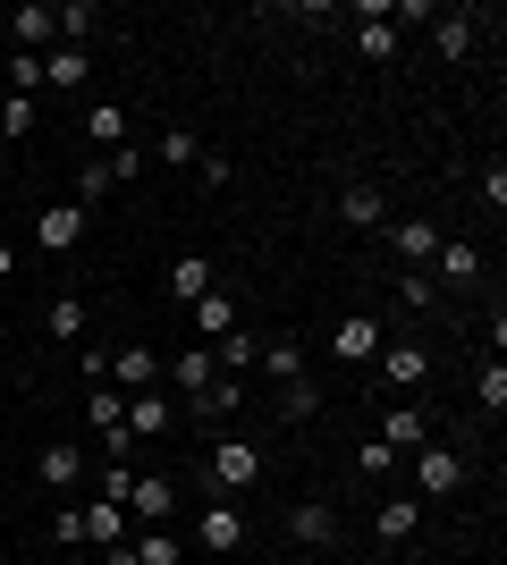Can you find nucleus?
<instances>
[{
	"label": "nucleus",
	"mask_w": 507,
	"mask_h": 565,
	"mask_svg": "<svg viewBox=\"0 0 507 565\" xmlns=\"http://www.w3.org/2000/svg\"><path fill=\"white\" fill-rule=\"evenodd\" d=\"M102 194H110V169H102V161H76V194H68V203L85 212V203H102Z\"/></svg>",
	"instance_id": "nucleus-34"
},
{
	"label": "nucleus",
	"mask_w": 507,
	"mask_h": 565,
	"mask_svg": "<svg viewBox=\"0 0 507 565\" xmlns=\"http://www.w3.org/2000/svg\"><path fill=\"white\" fill-rule=\"evenodd\" d=\"M85 423L102 430V448H110V456L136 448V439H127V388H110V380H94V388H85Z\"/></svg>",
	"instance_id": "nucleus-2"
},
{
	"label": "nucleus",
	"mask_w": 507,
	"mask_h": 565,
	"mask_svg": "<svg viewBox=\"0 0 507 565\" xmlns=\"http://www.w3.org/2000/svg\"><path fill=\"white\" fill-rule=\"evenodd\" d=\"M152 380H161V354H152V347H119V354H110V388L136 397V388H152Z\"/></svg>",
	"instance_id": "nucleus-12"
},
{
	"label": "nucleus",
	"mask_w": 507,
	"mask_h": 565,
	"mask_svg": "<svg viewBox=\"0 0 507 565\" xmlns=\"http://www.w3.org/2000/svg\"><path fill=\"white\" fill-rule=\"evenodd\" d=\"M102 169H110V186H127V178H145V152L119 143V152H102Z\"/></svg>",
	"instance_id": "nucleus-41"
},
{
	"label": "nucleus",
	"mask_w": 507,
	"mask_h": 565,
	"mask_svg": "<svg viewBox=\"0 0 507 565\" xmlns=\"http://www.w3.org/2000/svg\"><path fill=\"white\" fill-rule=\"evenodd\" d=\"M127 548H136V565H187V541H178V532H161V523H145Z\"/></svg>",
	"instance_id": "nucleus-21"
},
{
	"label": "nucleus",
	"mask_w": 507,
	"mask_h": 565,
	"mask_svg": "<svg viewBox=\"0 0 507 565\" xmlns=\"http://www.w3.org/2000/svg\"><path fill=\"white\" fill-rule=\"evenodd\" d=\"M169 507H178L169 472H136V490H127V515H136V523H169Z\"/></svg>",
	"instance_id": "nucleus-11"
},
{
	"label": "nucleus",
	"mask_w": 507,
	"mask_h": 565,
	"mask_svg": "<svg viewBox=\"0 0 507 565\" xmlns=\"http://www.w3.org/2000/svg\"><path fill=\"white\" fill-rule=\"evenodd\" d=\"M474 397L499 414V405H507V363H483V372H474Z\"/></svg>",
	"instance_id": "nucleus-40"
},
{
	"label": "nucleus",
	"mask_w": 507,
	"mask_h": 565,
	"mask_svg": "<svg viewBox=\"0 0 507 565\" xmlns=\"http://www.w3.org/2000/svg\"><path fill=\"white\" fill-rule=\"evenodd\" d=\"M85 34H94V0H68V9H60V43L85 51Z\"/></svg>",
	"instance_id": "nucleus-37"
},
{
	"label": "nucleus",
	"mask_w": 507,
	"mask_h": 565,
	"mask_svg": "<svg viewBox=\"0 0 507 565\" xmlns=\"http://www.w3.org/2000/svg\"><path fill=\"white\" fill-rule=\"evenodd\" d=\"M85 136H94L102 152H119V143H127V110H119V102H94V110H85Z\"/></svg>",
	"instance_id": "nucleus-30"
},
{
	"label": "nucleus",
	"mask_w": 507,
	"mask_h": 565,
	"mask_svg": "<svg viewBox=\"0 0 507 565\" xmlns=\"http://www.w3.org/2000/svg\"><path fill=\"white\" fill-rule=\"evenodd\" d=\"M76 236H85V212H76V203H51V212L34 220V245H43V254H76Z\"/></svg>",
	"instance_id": "nucleus-9"
},
{
	"label": "nucleus",
	"mask_w": 507,
	"mask_h": 565,
	"mask_svg": "<svg viewBox=\"0 0 507 565\" xmlns=\"http://www.w3.org/2000/svg\"><path fill=\"white\" fill-rule=\"evenodd\" d=\"M212 363H220L229 380H237V372H254V363H263V338H254V330H229V338L212 347Z\"/></svg>",
	"instance_id": "nucleus-23"
},
{
	"label": "nucleus",
	"mask_w": 507,
	"mask_h": 565,
	"mask_svg": "<svg viewBox=\"0 0 507 565\" xmlns=\"http://www.w3.org/2000/svg\"><path fill=\"white\" fill-rule=\"evenodd\" d=\"M212 287H220V270H212L203 254H178V262H169V296H187V305H203Z\"/></svg>",
	"instance_id": "nucleus-14"
},
{
	"label": "nucleus",
	"mask_w": 507,
	"mask_h": 565,
	"mask_svg": "<svg viewBox=\"0 0 507 565\" xmlns=\"http://www.w3.org/2000/svg\"><path fill=\"white\" fill-rule=\"evenodd\" d=\"M389 245H398V262H406V270H423V262L440 254V228H432V220H406V228H389Z\"/></svg>",
	"instance_id": "nucleus-19"
},
{
	"label": "nucleus",
	"mask_w": 507,
	"mask_h": 565,
	"mask_svg": "<svg viewBox=\"0 0 507 565\" xmlns=\"http://www.w3.org/2000/svg\"><path fill=\"white\" fill-rule=\"evenodd\" d=\"M279 414H288V423H314V414H321V380L314 372L279 380Z\"/></svg>",
	"instance_id": "nucleus-22"
},
{
	"label": "nucleus",
	"mask_w": 507,
	"mask_h": 565,
	"mask_svg": "<svg viewBox=\"0 0 507 565\" xmlns=\"http://www.w3.org/2000/svg\"><path fill=\"white\" fill-rule=\"evenodd\" d=\"M194 541L212 548V557H237V548H245V507H237V498H212L203 523H194Z\"/></svg>",
	"instance_id": "nucleus-4"
},
{
	"label": "nucleus",
	"mask_w": 507,
	"mask_h": 565,
	"mask_svg": "<svg viewBox=\"0 0 507 565\" xmlns=\"http://www.w3.org/2000/svg\"><path fill=\"white\" fill-rule=\"evenodd\" d=\"M51 43H60V9H18V51H34V60H43Z\"/></svg>",
	"instance_id": "nucleus-26"
},
{
	"label": "nucleus",
	"mask_w": 507,
	"mask_h": 565,
	"mask_svg": "<svg viewBox=\"0 0 507 565\" xmlns=\"http://www.w3.org/2000/svg\"><path fill=\"white\" fill-rule=\"evenodd\" d=\"M127 490H136V472L110 456V465H102V481H94V498H119V507H127Z\"/></svg>",
	"instance_id": "nucleus-42"
},
{
	"label": "nucleus",
	"mask_w": 507,
	"mask_h": 565,
	"mask_svg": "<svg viewBox=\"0 0 507 565\" xmlns=\"http://www.w3.org/2000/svg\"><path fill=\"white\" fill-rule=\"evenodd\" d=\"M161 372L178 380V405H187V397H203V388L220 380V363H212V347H187V354H169Z\"/></svg>",
	"instance_id": "nucleus-6"
},
{
	"label": "nucleus",
	"mask_w": 507,
	"mask_h": 565,
	"mask_svg": "<svg viewBox=\"0 0 507 565\" xmlns=\"http://www.w3.org/2000/svg\"><path fill=\"white\" fill-rule=\"evenodd\" d=\"M76 515H85V548H119L127 541V507L119 498H85Z\"/></svg>",
	"instance_id": "nucleus-7"
},
{
	"label": "nucleus",
	"mask_w": 507,
	"mask_h": 565,
	"mask_svg": "<svg viewBox=\"0 0 507 565\" xmlns=\"http://www.w3.org/2000/svg\"><path fill=\"white\" fill-rule=\"evenodd\" d=\"M372 439H381V448H398V456H414V448H423V414H414V405H389Z\"/></svg>",
	"instance_id": "nucleus-17"
},
{
	"label": "nucleus",
	"mask_w": 507,
	"mask_h": 565,
	"mask_svg": "<svg viewBox=\"0 0 507 565\" xmlns=\"http://www.w3.org/2000/svg\"><path fill=\"white\" fill-rule=\"evenodd\" d=\"M9 270H18V254H9V245H0V279H9Z\"/></svg>",
	"instance_id": "nucleus-45"
},
{
	"label": "nucleus",
	"mask_w": 507,
	"mask_h": 565,
	"mask_svg": "<svg viewBox=\"0 0 507 565\" xmlns=\"http://www.w3.org/2000/svg\"><path fill=\"white\" fill-rule=\"evenodd\" d=\"M457 490H465V456L423 439V448H414V498H457Z\"/></svg>",
	"instance_id": "nucleus-3"
},
{
	"label": "nucleus",
	"mask_w": 507,
	"mask_h": 565,
	"mask_svg": "<svg viewBox=\"0 0 507 565\" xmlns=\"http://www.w3.org/2000/svg\"><path fill=\"white\" fill-rule=\"evenodd\" d=\"M356 51L363 60H398V25L389 18H356Z\"/></svg>",
	"instance_id": "nucleus-31"
},
{
	"label": "nucleus",
	"mask_w": 507,
	"mask_h": 565,
	"mask_svg": "<svg viewBox=\"0 0 507 565\" xmlns=\"http://www.w3.org/2000/svg\"><path fill=\"white\" fill-rule=\"evenodd\" d=\"M483 203H490V212H507V161L483 169Z\"/></svg>",
	"instance_id": "nucleus-44"
},
{
	"label": "nucleus",
	"mask_w": 507,
	"mask_h": 565,
	"mask_svg": "<svg viewBox=\"0 0 507 565\" xmlns=\"http://www.w3.org/2000/svg\"><path fill=\"white\" fill-rule=\"evenodd\" d=\"M43 85H60V94H68V85H85V51H76V43H51V51H43Z\"/></svg>",
	"instance_id": "nucleus-29"
},
{
	"label": "nucleus",
	"mask_w": 507,
	"mask_h": 565,
	"mask_svg": "<svg viewBox=\"0 0 507 565\" xmlns=\"http://www.w3.org/2000/svg\"><path fill=\"white\" fill-rule=\"evenodd\" d=\"M372 363H381L389 388H423V372H432V363H423V347H406V338H398V347H381Z\"/></svg>",
	"instance_id": "nucleus-15"
},
{
	"label": "nucleus",
	"mask_w": 507,
	"mask_h": 565,
	"mask_svg": "<svg viewBox=\"0 0 507 565\" xmlns=\"http://www.w3.org/2000/svg\"><path fill=\"white\" fill-rule=\"evenodd\" d=\"M414 523H423V507H414V498H381V515H372V532H381V541L398 548V541H414Z\"/></svg>",
	"instance_id": "nucleus-25"
},
{
	"label": "nucleus",
	"mask_w": 507,
	"mask_h": 565,
	"mask_svg": "<svg viewBox=\"0 0 507 565\" xmlns=\"http://www.w3.org/2000/svg\"><path fill=\"white\" fill-rule=\"evenodd\" d=\"M288 532H296V541H305V548H330V541H338V515H330V507H321V498H305V507H296V515H288Z\"/></svg>",
	"instance_id": "nucleus-20"
},
{
	"label": "nucleus",
	"mask_w": 507,
	"mask_h": 565,
	"mask_svg": "<svg viewBox=\"0 0 507 565\" xmlns=\"http://www.w3.org/2000/svg\"><path fill=\"white\" fill-rule=\"evenodd\" d=\"M0 136H9V143L34 136V94H9V102H0Z\"/></svg>",
	"instance_id": "nucleus-33"
},
{
	"label": "nucleus",
	"mask_w": 507,
	"mask_h": 565,
	"mask_svg": "<svg viewBox=\"0 0 507 565\" xmlns=\"http://www.w3.org/2000/svg\"><path fill=\"white\" fill-rule=\"evenodd\" d=\"M254 372H279V380H296L305 372V354H296V338H279V347H263V363Z\"/></svg>",
	"instance_id": "nucleus-39"
},
{
	"label": "nucleus",
	"mask_w": 507,
	"mask_h": 565,
	"mask_svg": "<svg viewBox=\"0 0 507 565\" xmlns=\"http://www.w3.org/2000/svg\"><path fill=\"white\" fill-rule=\"evenodd\" d=\"M474 25H483L474 9H440V18H432V43H440V60H465V51H474Z\"/></svg>",
	"instance_id": "nucleus-16"
},
{
	"label": "nucleus",
	"mask_w": 507,
	"mask_h": 565,
	"mask_svg": "<svg viewBox=\"0 0 507 565\" xmlns=\"http://www.w3.org/2000/svg\"><path fill=\"white\" fill-rule=\"evenodd\" d=\"M169 423H178V397H161V388H136V397H127V439L169 430Z\"/></svg>",
	"instance_id": "nucleus-13"
},
{
	"label": "nucleus",
	"mask_w": 507,
	"mask_h": 565,
	"mask_svg": "<svg viewBox=\"0 0 507 565\" xmlns=\"http://www.w3.org/2000/svg\"><path fill=\"white\" fill-rule=\"evenodd\" d=\"M203 481H212V490H254V481H263V448H254V439H220Z\"/></svg>",
	"instance_id": "nucleus-1"
},
{
	"label": "nucleus",
	"mask_w": 507,
	"mask_h": 565,
	"mask_svg": "<svg viewBox=\"0 0 507 565\" xmlns=\"http://www.w3.org/2000/svg\"><path fill=\"white\" fill-rule=\"evenodd\" d=\"M381 347H389V338H381V321H372V312H347V321L330 330V354H338V363H372Z\"/></svg>",
	"instance_id": "nucleus-5"
},
{
	"label": "nucleus",
	"mask_w": 507,
	"mask_h": 565,
	"mask_svg": "<svg viewBox=\"0 0 507 565\" xmlns=\"http://www.w3.org/2000/svg\"><path fill=\"white\" fill-rule=\"evenodd\" d=\"M237 405H245V388H237V380H229V372H220L212 388H203V397H187V405H178V414H203V423H220V414H237Z\"/></svg>",
	"instance_id": "nucleus-24"
},
{
	"label": "nucleus",
	"mask_w": 507,
	"mask_h": 565,
	"mask_svg": "<svg viewBox=\"0 0 507 565\" xmlns=\"http://www.w3.org/2000/svg\"><path fill=\"white\" fill-rule=\"evenodd\" d=\"M9 94H43V60L34 51H9Z\"/></svg>",
	"instance_id": "nucleus-36"
},
{
	"label": "nucleus",
	"mask_w": 507,
	"mask_h": 565,
	"mask_svg": "<svg viewBox=\"0 0 507 565\" xmlns=\"http://www.w3.org/2000/svg\"><path fill=\"white\" fill-rule=\"evenodd\" d=\"M152 152H161V169H194V161H203L194 127H161V143H152Z\"/></svg>",
	"instance_id": "nucleus-32"
},
{
	"label": "nucleus",
	"mask_w": 507,
	"mask_h": 565,
	"mask_svg": "<svg viewBox=\"0 0 507 565\" xmlns=\"http://www.w3.org/2000/svg\"><path fill=\"white\" fill-rule=\"evenodd\" d=\"M194 330H203V347H220V338L237 330V296H203V305H194Z\"/></svg>",
	"instance_id": "nucleus-27"
},
{
	"label": "nucleus",
	"mask_w": 507,
	"mask_h": 565,
	"mask_svg": "<svg viewBox=\"0 0 507 565\" xmlns=\"http://www.w3.org/2000/svg\"><path fill=\"white\" fill-rule=\"evenodd\" d=\"M34 472H43V490H76V481H85V448H76V439H51V448L34 456Z\"/></svg>",
	"instance_id": "nucleus-10"
},
{
	"label": "nucleus",
	"mask_w": 507,
	"mask_h": 565,
	"mask_svg": "<svg viewBox=\"0 0 507 565\" xmlns=\"http://www.w3.org/2000/svg\"><path fill=\"white\" fill-rule=\"evenodd\" d=\"M398 305H414V312H432V305H440V287H432V270H406V279H398Z\"/></svg>",
	"instance_id": "nucleus-38"
},
{
	"label": "nucleus",
	"mask_w": 507,
	"mask_h": 565,
	"mask_svg": "<svg viewBox=\"0 0 507 565\" xmlns=\"http://www.w3.org/2000/svg\"><path fill=\"white\" fill-rule=\"evenodd\" d=\"M389 465H398V448H381V439H356V472H363V481H389Z\"/></svg>",
	"instance_id": "nucleus-35"
},
{
	"label": "nucleus",
	"mask_w": 507,
	"mask_h": 565,
	"mask_svg": "<svg viewBox=\"0 0 507 565\" xmlns=\"http://www.w3.org/2000/svg\"><path fill=\"white\" fill-rule=\"evenodd\" d=\"M338 220H347V228H381V220H389V194L381 186H347V194H338Z\"/></svg>",
	"instance_id": "nucleus-18"
},
{
	"label": "nucleus",
	"mask_w": 507,
	"mask_h": 565,
	"mask_svg": "<svg viewBox=\"0 0 507 565\" xmlns=\"http://www.w3.org/2000/svg\"><path fill=\"white\" fill-rule=\"evenodd\" d=\"M51 541H60V548H85V515H76V507H60V515H51Z\"/></svg>",
	"instance_id": "nucleus-43"
},
{
	"label": "nucleus",
	"mask_w": 507,
	"mask_h": 565,
	"mask_svg": "<svg viewBox=\"0 0 507 565\" xmlns=\"http://www.w3.org/2000/svg\"><path fill=\"white\" fill-rule=\"evenodd\" d=\"M43 330L60 338V347H76V338H85V296H51V312H43Z\"/></svg>",
	"instance_id": "nucleus-28"
},
{
	"label": "nucleus",
	"mask_w": 507,
	"mask_h": 565,
	"mask_svg": "<svg viewBox=\"0 0 507 565\" xmlns=\"http://www.w3.org/2000/svg\"><path fill=\"white\" fill-rule=\"evenodd\" d=\"M432 270H440L432 287H474V279H483V254H474V245H465V236H440V254H432Z\"/></svg>",
	"instance_id": "nucleus-8"
}]
</instances>
